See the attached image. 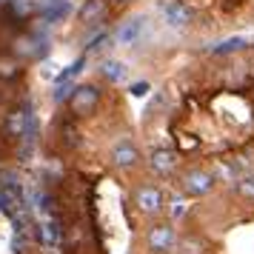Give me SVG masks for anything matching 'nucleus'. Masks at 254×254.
<instances>
[{
  "label": "nucleus",
  "mask_w": 254,
  "mask_h": 254,
  "mask_svg": "<svg viewBox=\"0 0 254 254\" xmlns=\"http://www.w3.org/2000/svg\"><path fill=\"white\" fill-rule=\"evenodd\" d=\"M6 131H9L12 137L32 140V134H35V117L29 115V109H17V112H12L9 120H6Z\"/></svg>",
  "instance_id": "f257e3e1"
},
{
  "label": "nucleus",
  "mask_w": 254,
  "mask_h": 254,
  "mask_svg": "<svg viewBox=\"0 0 254 254\" xmlns=\"http://www.w3.org/2000/svg\"><path fill=\"white\" fill-rule=\"evenodd\" d=\"M146 243H149V249L154 254H166V252H172L174 249V231H172V226H151L149 229V234H146Z\"/></svg>",
  "instance_id": "f03ea898"
},
{
  "label": "nucleus",
  "mask_w": 254,
  "mask_h": 254,
  "mask_svg": "<svg viewBox=\"0 0 254 254\" xmlns=\"http://www.w3.org/2000/svg\"><path fill=\"white\" fill-rule=\"evenodd\" d=\"M97 100H100V92L94 86H77L71 92V109H74V115H89L97 106Z\"/></svg>",
  "instance_id": "7ed1b4c3"
},
{
  "label": "nucleus",
  "mask_w": 254,
  "mask_h": 254,
  "mask_svg": "<svg viewBox=\"0 0 254 254\" xmlns=\"http://www.w3.org/2000/svg\"><path fill=\"white\" fill-rule=\"evenodd\" d=\"M183 189L189 191V194H194V197H203L208 194L211 189H214V177L208 172H200V169H194V172H189L183 177Z\"/></svg>",
  "instance_id": "20e7f679"
},
{
  "label": "nucleus",
  "mask_w": 254,
  "mask_h": 254,
  "mask_svg": "<svg viewBox=\"0 0 254 254\" xmlns=\"http://www.w3.org/2000/svg\"><path fill=\"white\" fill-rule=\"evenodd\" d=\"M134 203L140 206V211L157 214L163 208V191L154 189V186H143V189H137V194H134Z\"/></svg>",
  "instance_id": "39448f33"
},
{
  "label": "nucleus",
  "mask_w": 254,
  "mask_h": 254,
  "mask_svg": "<svg viewBox=\"0 0 254 254\" xmlns=\"http://www.w3.org/2000/svg\"><path fill=\"white\" fill-rule=\"evenodd\" d=\"M143 29H146V17H143V14L126 20L123 29L117 32V43H120V46H134V43L140 40V35H143Z\"/></svg>",
  "instance_id": "423d86ee"
},
{
  "label": "nucleus",
  "mask_w": 254,
  "mask_h": 254,
  "mask_svg": "<svg viewBox=\"0 0 254 254\" xmlns=\"http://www.w3.org/2000/svg\"><path fill=\"white\" fill-rule=\"evenodd\" d=\"M149 163H151V172H154V174H172L174 166H177V157H174V151L160 149V151H154V154H151Z\"/></svg>",
  "instance_id": "0eeeda50"
},
{
  "label": "nucleus",
  "mask_w": 254,
  "mask_h": 254,
  "mask_svg": "<svg viewBox=\"0 0 254 254\" xmlns=\"http://www.w3.org/2000/svg\"><path fill=\"white\" fill-rule=\"evenodd\" d=\"M163 12H166V23H169V26H189V23H191V12L186 9L180 0H172Z\"/></svg>",
  "instance_id": "6e6552de"
},
{
  "label": "nucleus",
  "mask_w": 254,
  "mask_h": 254,
  "mask_svg": "<svg viewBox=\"0 0 254 254\" xmlns=\"http://www.w3.org/2000/svg\"><path fill=\"white\" fill-rule=\"evenodd\" d=\"M137 157L140 154L131 143H120V146L112 149V160H115V166H120V169H131V166L137 163Z\"/></svg>",
  "instance_id": "1a4fd4ad"
},
{
  "label": "nucleus",
  "mask_w": 254,
  "mask_h": 254,
  "mask_svg": "<svg viewBox=\"0 0 254 254\" xmlns=\"http://www.w3.org/2000/svg\"><path fill=\"white\" fill-rule=\"evenodd\" d=\"M100 71H103V77L109 83H123L128 77V66L123 63V60H106Z\"/></svg>",
  "instance_id": "9d476101"
},
{
  "label": "nucleus",
  "mask_w": 254,
  "mask_h": 254,
  "mask_svg": "<svg viewBox=\"0 0 254 254\" xmlns=\"http://www.w3.org/2000/svg\"><path fill=\"white\" fill-rule=\"evenodd\" d=\"M69 12H71V3H69V0H49L43 17H46L49 23H58V20H63V17H69Z\"/></svg>",
  "instance_id": "9b49d317"
},
{
  "label": "nucleus",
  "mask_w": 254,
  "mask_h": 254,
  "mask_svg": "<svg viewBox=\"0 0 254 254\" xmlns=\"http://www.w3.org/2000/svg\"><path fill=\"white\" fill-rule=\"evenodd\" d=\"M40 240L46 243V246H52V249L60 243V226H58V220L52 217V214L40 223Z\"/></svg>",
  "instance_id": "f8f14e48"
},
{
  "label": "nucleus",
  "mask_w": 254,
  "mask_h": 254,
  "mask_svg": "<svg viewBox=\"0 0 254 254\" xmlns=\"http://www.w3.org/2000/svg\"><path fill=\"white\" fill-rule=\"evenodd\" d=\"M106 3H109V0H86V3H83V9H80V20H83V23L97 20V17L106 12Z\"/></svg>",
  "instance_id": "ddd939ff"
},
{
  "label": "nucleus",
  "mask_w": 254,
  "mask_h": 254,
  "mask_svg": "<svg viewBox=\"0 0 254 254\" xmlns=\"http://www.w3.org/2000/svg\"><path fill=\"white\" fill-rule=\"evenodd\" d=\"M174 246H177V254H206V243L200 237H180Z\"/></svg>",
  "instance_id": "4468645a"
},
{
  "label": "nucleus",
  "mask_w": 254,
  "mask_h": 254,
  "mask_svg": "<svg viewBox=\"0 0 254 254\" xmlns=\"http://www.w3.org/2000/svg\"><path fill=\"white\" fill-rule=\"evenodd\" d=\"M243 46H246V37H229L214 46V55H231V52H240Z\"/></svg>",
  "instance_id": "2eb2a0df"
},
{
  "label": "nucleus",
  "mask_w": 254,
  "mask_h": 254,
  "mask_svg": "<svg viewBox=\"0 0 254 254\" xmlns=\"http://www.w3.org/2000/svg\"><path fill=\"white\" fill-rule=\"evenodd\" d=\"M83 63H86V60H83V58H77V60H74V63H71V66H69L66 71H60V74H58V80H55V83H71L74 77H77V74H80Z\"/></svg>",
  "instance_id": "dca6fc26"
},
{
  "label": "nucleus",
  "mask_w": 254,
  "mask_h": 254,
  "mask_svg": "<svg viewBox=\"0 0 254 254\" xmlns=\"http://www.w3.org/2000/svg\"><path fill=\"white\" fill-rule=\"evenodd\" d=\"M237 194L246 197V200H254V174L243 177L240 183H237Z\"/></svg>",
  "instance_id": "f3484780"
},
{
  "label": "nucleus",
  "mask_w": 254,
  "mask_h": 254,
  "mask_svg": "<svg viewBox=\"0 0 254 254\" xmlns=\"http://www.w3.org/2000/svg\"><path fill=\"white\" fill-rule=\"evenodd\" d=\"M183 214H186V203H183V200H174V203H172V220L183 217Z\"/></svg>",
  "instance_id": "a211bd4d"
},
{
  "label": "nucleus",
  "mask_w": 254,
  "mask_h": 254,
  "mask_svg": "<svg viewBox=\"0 0 254 254\" xmlns=\"http://www.w3.org/2000/svg\"><path fill=\"white\" fill-rule=\"evenodd\" d=\"M146 92H149V83H134V86H131V94H134V97H143Z\"/></svg>",
  "instance_id": "6ab92c4d"
},
{
  "label": "nucleus",
  "mask_w": 254,
  "mask_h": 254,
  "mask_svg": "<svg viewBox=\"0 0 254 254\" xmlns=\"http://www.w3.org/2000/svg\"><path fill=\"white\" fill-rule=\"evenodd\" d=\"M117 3H128V0H117Z\"/></svg>",
  "instance_id": "aec40b11"
}]
</instances>
